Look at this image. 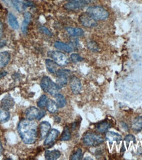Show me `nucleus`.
<instances>
[{
	"mask_svg": "<svg viewBox=\"0 0 142 160\" xmlns=\"http://www.w3.org/2000/svg\"><path fill=\"white\" fill-rule=\"evenodd\" d=\"M105 138L110 144H113L114 142H116L117 144H119L122 141V137L117 132L113 131H108L105 135Z\"/></svg>",
	"mask_w": 142,
	"mask_h": 160,
	"instance_id": "nucleus-12",
	"label": "nucleus"
},
{
	"mask_svg": "<svg viewBox=\"0 0 142 160\" xmlns=\"http://www.w3.org/2000/svg\"><path fill=\"white\" fill-rule=\"evenodd\" d=\"M51 129V125L47 122H42L39 124V132H40V138L44 139L47 137Z\"/></svg>",
	"mask_w": 142,
	"mask_h": 160,
	"instance_id": "nucleus-14",
	"label": "nucleus"
},
{
	"mask_svg": "<svg viewBox=\"0 0 142 160\" xmlns=\"http://www.w3.org/2000/svg\"><path fill=\"white\" fill-rule=\"evenodd\" d=\"M79 22L81 24L87 28H93L97 25V22L88 12H83L79 17Z\"/></svg>",
	"mask_w": 142,
	"mask_h": 160,
	"instance_id": "nucleus-7",
	"label": "nucleus"
},
{
	"mask_svg": "<svg viewBox=\"0 0 142 160\" xmlns=\"http://www.w3.org/2000/svg\"><path fill=\"white\" fill-rule=\"evenodd\" d=\"M87 48L93 52H97L99 51V45L95 42H90L87 43Z\"/></svg>",
	"mask_w": 142,
	"mask_h": 160,
	"instance_id": "nucleus-31",
	"label": "nucleus"
},
{
	"mask_svg": "<svg viewBox=\"0 0 142 160\" xmlns=\"http://www.w3.org/2000/svg\"><path fill=\"white\" fill-rule=\"evenodd\" d=\"M71 61L74 63H76L83 61V58L81 57L79 55L76 54V53H73V54L71 55Z\"/></svg>",
	"mask_w": 142,
	"mask_h": 160,
	"instance_id": "nucleus-32",
	"label": "nucleus"
},
{
	"mask_svg": "<svg viewBox=\"0 0 142 160\" xmlns=\"http://www.w3.org/2000/svg\"><path fill=\"white\" fill-rule=\"evenodd\" d=\"M11 58L10 53L8 51L0 52V68H3L8 64Z\"/></svg>",
	"mask_w": 142,
	"mask_h": 160,
	"instance_id": "nucleus-16",
	"label": "nucleus"
},
{
	"mask_svg": "<svg viewBox=\"0 0 142 160\" xmlns=\"http://www.w3.org/2000/svg\"><path fill=\"white\" fill-rule=\"evenodd\" d=\"M40 86L42 89L46 92L49 93L52 96H55L58 94L60 88V87L55 83H54L52 80L47 76L42 78L40 83Z\"/></svg>",
	"mask_w": 142,
	"mask_h": 160,
	"instance_id": "nucleus-2",
	"label": "nucleus"
},
{
	"mask_svg": "<svg viewBox=\"0 0 142 160\" xmlns=\"http://www.w3.org/2000/svg\"><path fill=\"white\" fill-rule=\"evenodd\" d=\"M132 129L136 132L142 130V116H138L134 119L132 123Z\"/></svg>",
	"mask_w": 142,
	"mask_h": 160,
	"instance_id": "nucleus-21",
	"label": "nucleus"
},
{
	"mask_svg": "<svg viewBox=\"0 0 142 160\" xmlns=\"http://www.w3.org/2000/svg\"><path fill=\"white\" fill-rule=\"evenodd\" d=\"M83 157V153L81 149L78 148L74 154L71 156V160H80L82 159Z\"/></svg>",
	"mask_w": 142,
	"mask_h": 160,
	"instance_id": "nucleus-30",
	"label": "nucleus"
},
{
	"mask_svg": "<svg viewBox=\"0 0 142 160\" xmlns=\"http://www.w3.org/2000/svg\"><path fill=\"white\" fill-rule=\"evenodd\" d=\"M84 2L86 3V4H91L96 2V0H84Z\"/></svg>",
	"mask_w": 142,
	"mask_h": 160,
	"instance_id": "nucleus-38",
	"label": "nucleus"
},
{
	"mask_svg": "<svg viewBox=\"0 0 142 160\" xmlns=\"http://www.w3.org/2000/svg\"><path fill=\"white\" fill-rule=\"evenodd\" d=\"M17 130L23 141L27 144H34L38 138V125L32 120L23 119L18 125Z\"/></svg>",
	"mask_w": 142,
	"mask_h": 160,
	"instance_id": "nucleus-1",
	"label": "nucleus"
},
{
	"mask_svg": "<svg viewBox=\"0 0 142 160\" xmlns=\"http://www.w3.org/2000/svg\"><path fill=\"white\" fill-rule=\"evenodd\" d=\"M2 1H3L6 4L8 5H10V4H12V0H2Z\"/></svg>",
	"mask_w": 142,
	"mask_h": 160,
	"instance_id": "nucleus-40",
	"label": "nucleus"
},
{
	"mask_svg": "<svg viewBox=\"0 0 142 160\" xmlns=\"http://www.w3.org/2000/svg\"><path fill=\"white\" fill-rule=\"evenodd\" d=\"M70 86L72 92L75 95H78L82 90V84L80 80L76 76H72L70 81Z\"/></svg>",
	"mask_w": 142,
	"mask_h": 160,
	"instance_id": "nucleus-10",
	"label": "nucleus"
},
{
	"mask_svg": "<svg viewBox=\"0 0 142 160\" xmlns=\"http://www.w3.org/2000/svg\"><path fill=\"white\" fill-rule=\"evenodd\" d=\"M66 32H68V34L73 37H80L82 36L84 34V32L82 29L80 28H72V27H69L66 28Z\"/></svg>",
	"mask_w": 142,
	"mask_h": 160,
	"instance_id": "nucleus-18",
	"label": "nucleus"
},
{
	"mask_svg": "<svg viewBox=\"0 0 142 160\" xmlns=\"http://www.w3.org/2000/svg\"><path fill=\"white\" fill-rule=\"evenodd\" d=\"M124 141L126 142L127 146H128L130 142H134V143L136 142V138H135V137L132 135H128L124 138Z\"/></svg>",
	"mask_w": 142,
	"mask_h": 160,
	"instance_id": "nucleus-33",
	"label": "nucleus"
},
{
	"mask_svg": "<svg viewBox=\"0 0 142 160\" xmlns=\"http://www.w3.org/2000/svg\"><path fill=\"white\" fill-rule=\"evenodd\" d=\"M60 156V152L59 150H54L52 151L47 150L45 153V158L47 160H55Z\"/></svg>",
	"mask_w": 142,
	"mask_h": 160,
	"instance_id": "nucleus-19",
	"label": "nucleus"
},
{
	"mask_svg": "<svg viewBox=\"0 0 142 160\" xmlns=\"http://www.w3.org/2000/svg\"><path fill=\"white\" fill-rule=\"evenodd\" d=\"M71 138V133L69 129V127L66 126L64 128L63 134L61 135V137H60V141H69Z\"/></svg>",
	"mask_w": 142,
	"mask_h": 160,
	"instance_id": "nucleus-27",
	"label": "nucleus"
},
{
	"mask_svg": "<svg viewBox=\"0 0 142 160\" xmlns=\"http://www.w3.org/2000/svg\"><path fill=\"white\" fill-rule=\"evenodd\" d=\"M59 135V131L58 130L55 129H51L47 135L44 142V145L45 146H48V148H50L55 143Z\"/></svg>",
	"mask_w": 142,
	"mask_h": 160,
	"instance_id": "nucleus-9",
	"label": "nucleus"
},
{
	"mask_svg": "<svg viewBox=\"0 0 142 160\" xmlns=\"http://www.w3.org/2000/svg\"><path fill=\"white\" fill-rule=\"evenodd\" d=\"M24 3L25 6H31V7L32 6L33 7L34 5V4L33 3V2L30 1V0H24Z\"/></svg>",
	"mask_w": 142,
	"mask_h": 160,
	"instance_id": "nucleus-36",
	"label": "nucleus"
},
{
	"mask_svg": "<svg viewBox=\"0 0 142 160\" xmlns=\"http://www.w3.org/2000/svg\"><path fill=\"white\" fill-rule=\"evenodd\" d=\"M45 110H40V112H39V115H38V118H37V119L38 120H39V119H41L45 115Z\"/></svg>",
	"mask_w": 142,
	"mask_h": 160,
	"instance_id": "nucleus-35",
	"label": "nucleus"
},
{
	"mask_svg": "<svg viewBox=\"0 0 142 160\" xmlns=\"http://www.w3.org/2000/svg\"><path fill=\"white\" fill-rule=\"evenodd\" d=\"M82 141L87 146H97L104 142V138L97 133L87 132L84 135Z\"/></svg>",
	"mask_w": 142,
	"mask_h": 160,
	"instance_id": "nucleus-4",
	"label": "nucleus"
},
{
	"mask_svg": "<svg viewBox=\"0 0 142 160\" xmlns=\"http://www.w3.org/2000/svg\"><path fill=\"white\" fill-rule=\"evenodd\" d=\"M55 100H56V103L59 108H63L66 106V101L63 95L58 93V94L55 95Z\"/></svg>",
	"mask_w": 142,
	"mask_h": 160,
	"instance_id": "nucleus-26",
	"label": "nucleus"
},
{
	"mask_svg": "<svg viewBox=\"0 0 142 160\" xmlns=\"http://www.w3.org/2000/svg\"><path fill=\"white\" fill-rule=\"evenodd\" d=\"M3 152V148L2 147V142L1 141H0V156H1L2 154V153Z\"/></svg>",
	"mask_w": 142,
	"mask_h": 160,
	"instance_id": "nucleus-41",
	"label": "nucleus"
},
{
	"mask_svg": "<svg viewBox=\"0 0 142 160\" xmlns=\"http://www.w3.org/2000/svg\"><path fill=\"white\" fill-rule=\"evenodd\" d=\"M40 110L34 106H31V107L26 109L25 112V116L27 119L29 120H34L37 119Z\"/></svg>",
	"mask_w": 142,
	"mask_h": 160,
	"instance_id": "nucleus-13",
	"label": "nucleus"
},
{
	"mask_svg": "<svg viewBox=\"0 0 142 160\" xmlns=\"http://www.w3.org/2000/svg\"><path fill=\"white\" fill-rule=\"evenodd\" d=\"M47 55H48L49 57L51 58L53 61H55L58 65L60 66H66L69 63V58H67L64 53L61 52L52 51L48 52Z\"/></svg>",
	"mask_w": 142,
	"mask_h": 160,
	"instance_id": "nucleus-5",
	"label": "nucleus"
},
{
	"mask_svg": "<svg viewBox=\"0 0 142 160\" xmlns=\"http://www.w3.org/2000/svg\"><path fill=\"white\" fill-rule=\"evenodd\" d=\"M31 21V14L29 12H25L24 14V21L22 24V32L24 33V34H26L27 32V29H28V26Z\"/></svg>",
	"mask_w": 142,
	"mask_h": 160,
	"instance_id": "nucleus-23",
	"label": "nucleus"
},
{
	"mask_svg": "<svg viewBox=\"0 0 142 160\" xmlns=\"http://www.w3.org/2000/svg\"><path fill=\"white\" fill-rule=\"evenodd\" d=\"M8 22L11 27L15 30H17L19 28V24L17 18L12 13H9L8 15Z\"/></svg>",
	"mask_w": 142,
	"mask_h": 160,
	"instance_id": "nucleus-24",
	"label": "nucleus"
},
{
	"mask_svg": "<svg viewBox=\"0 0 142 160\" xmlns=\"http://www.w3.org/2000/svg\"><path fill=\"white\" fill-rule=\"evenodd\" d=\"M3 32V23L0 21V38H2Z\"/></svg>",
	"mask_w": 142,
	"mask_h": 160,
	"instance_id": "nucleus-37",
	"label": "nucleus"
},
{
	"mask_svg": "<svg viewBox=\"0 0 142 160\" xmlns=\"http://www.w3.org/2000/svg\"><path fill=\"white\" fill-rule=\"evenodd\" d=\"M45 66L47 70L50 73H52V74H56L57 71L59 70V65H58L55 61H53L50 59L45 60Z\"/></svg>",
	"mask_w": 142,
	"mask_h": 160,
	"instance_id": "nucleus-15",
	"label": "nucleus"
},
{
	"mask_svg": "<svg viewBox=\"0 0 142 160\" xmlns=\"http://www.w3.org/2000/svg\"><path fill=\"white\" fill-rule=\"evenodd\" d=\"M110 127L111 125L109 122L107 121H103L99 123L96 125V130L100 133H104L110 128Z\"/></svg>",
	"mask_w": 142,
	"mask_h": 160,
	"instance_id": "nucleus-22",
	"label": "nucleus"
},
{
	"mask_svg": "<svg viewBox=\"0 0 142 160\" xmlns=\"http://www.w3.org/2000/svg\"><path fill=\"white\" fill-rule=\"evenodd\" d=\"M86 5L84 0H72L64 5V8L69 11H77L82 9Z\"/></svg>",
	"mask_w": 142,
	"mask_h": 160,
	"instance_id": "nucleus-8",
	"label": "nucleus"
},
{
	"mask_svg": "<svg viewBox=\"0 0 142 160\" xmlns=\"http://www.w3.org/2000/svg\"><path fill=\"white\" fill-rule=\"evenodd\" d=\"M56 74H57V84L60 87V88L61 89L64 88L65 86H66L67 83H68L70 71L67 70L59 69L56 73Z\"/></svg>",
	"mask_w": 142,
	"mask_h": 160,
	"instance_id": "nucleus-6",
	"label": "nucleus"
},
{
	"mask_svg": "<svg viewBox=\"0 0 142 160\" xmlns=\"http://www.w3.org/2000/svg\"><path fill=\"white\" fill-rule=\"evenodd\" d=\"M39 30H40V31H41L42 32H43L44 34H45V35H47V36H51V33L50 32V31L47 29V28H46L45 27H44V26H40L39 27Z\"/></svg>",
	"mask_w": 142,
	"mask_h": 160,
	"instance_id": "nucleus-34",
	"label": "nucleus"
},
{
	"mask_svg": "<svg viewBox=\"0 0 142 160\" xmlns=\"http://www.w3.org/2000/svg\"><path fill=\"white\" fill-rule=\"evenodd\" d=\"M12 4L14 5L16 9L19 12H22L26 8L24 2H20L18 0H12Z\"/></svg>",
	"mask_w": 142,
	"mask_h": 160,
	"instance_id": "nucleus-29",
	"label": "nucleus"
},
{
	"mask_svg": "<svg viewBox=\"0 0 142 160\" xmlns=\"http://www.w3.org/2000/svg\"><path fill=\"white\" fill-rule=\"evenodd\" d=\"M47 109L50 113L54 114L57 112L58 110V106L57 103L53 101L51 99H48V101H47Z\"/></svg>",
	"mask_w": 142,
	"mask_h": 160,
	"instance_id": "nucleus-25",
	"label": "nucleus"
},
{
	"mask_svg": "<svg viewBox=\"0 0 142 160\" xmlns=\"http://www.w3.org/2000/svg\"><path fill=\"white\" fill-rule=\"evenodd\" d=\"M47 101H48V98H47V97L45 95H43L39 98L37 102V105L39 108L43 109L47 106Z\"/></svg>",
	"mask_w": 142,
	"mask_h": 160,
	"instance_id": "nucleus-28",
	"label": "nucleus"
},
{
	"mask_svg": "<svg viewBox=\"0 0 142 160\" xmlns=\"http://www.w3.org/2000/svg\"><path fill=\"white\" fill-rule=\"evenodd\" d=\"M10 119V113L1 106H0V123H5Z\"/></svg>",
	"mask_w": 142,
	"mask_h": 160,
	"instance_id": "nucleus-20",
	"label": "nucleus"
},
{
	"mask_svg": "<svg viewBox=\"0 0 142 160\" xmlns=\"http://www.w3.org/2000/svg\"><path fill=\"white\" fill-rule=\"evenodd\" d=\"M87 12H88L96 21H104L109 16L108 11L101 6L89 7L87 9Z\"/></svg>",
	"mask_w": 142,
	"mask_h": 160,
	"instance_id": "nucleus-3",
	"label": "nucleus"
},
{
	"mask_svg": "<svg viewBox=\"0 0 142 160\" xmlns=\"http://www.w3.org/2000/svg\"><path fill=\"white\" fill-rule=\"evenodd\" d=\"M54 47H55L56 49L66 52H71L72 51V48L71 46L61 42H55V43H54Z\"/></svg>",
	"mask_w": 142,
	"mask_h": 160,
	"instance_id": "nucleus-17",
	"label": "nucleus"
},
{
	"mask_svg": "<svg viewBox=\"0 0 142 160\" xmlns=\"http://www.w3.org/2000/svg\"><path fill=\"white\" fill-rule=\"evenodd\" d=\"M15 101L10 95H6L2 100L1 106L7 110L12 108L15 106Z\"/></svg>",
	"mask_w": 142,
	"mask_h": 160,
	"instance_id": "nucleus-11",
	"label": "nucleus"
},
{
	"mask_svg": "<svg viewBox=\"0 0 142 160\" xmlns=\"http://www.w3.org/2000/svg\"><path fill=\"white\" fill-rule=\"evenodd\" d=\"M7 74H8V72L5 71H1L0 72V78H2L3 77L5 76Z\"/></svg>",
	"mask_w": 142,
	"mask_h": 160,
	"instance_id": "nucleus-39",
	"label": "nucleus"
},
{
	"mask_svg": "<svg viewBox=\"0 0 142 160\" xmlns=\"http://www.w3.org/2000/svg\"><path fill=\"white\" fill-rule=\"evenodd\" d=\"M5 44H6V42H5V41H2V42H0V48H3V46H5Z\"/></svg>",
	"mask_w": 142,
	"mask_h": 160,
	"instance_id": "nucleus-42",
	"label": "nucleus"
}]
</instances>
